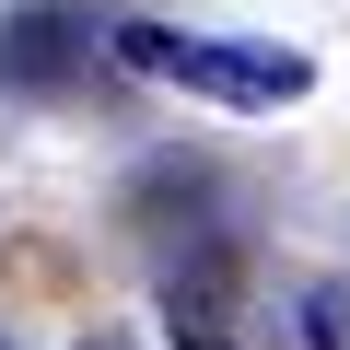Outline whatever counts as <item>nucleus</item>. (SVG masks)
Here are the masks:
<instances>
[{
    "label": "nucleus",
    "mask_w": 350,
    "mask_h": 350,
    "mask_svg": "<svg viewBox=\"0 0 350 350\" xmlns=\"http://www.w3.org/2000/svg\"><path fill=\"white\" fill-rule=\"evenodd\" d=\"M304 338L315 350H350V292H304Z\"/></svg>",
    "instance_id": "20e7f679"
},
{
    "label": "nucleus",
    "mask_w": 350,
    "mask_h": 350,
    "mask_svg": "<svg viewBox=\"0 0 350 350\" xmlns=\"http://www.w3.org/2000/svg\"><path fill=\"white\" fill-rule=\"evenodd\" d=\"M163 327H175V350H245V269H234V234L163 245Z\"/></svg>",
    "instance_id": "7ed1b4c3"
},
{
    "label": "nucleus",
    "mask_w": 350,
    "mask_h": 350,
    "mask_svg": "<svg viewBox=\"0 0 350 350\" xmlns=\"http://www.w3.org/2000/svg\"><path fill=\"white\" fill-rule=\"evenodd\" d=\"M0 350H12V338H0Z\"/></svg>",
    "instance_id": "39448f33"
},
{
    "label": "nucleus",
    "mask_w": 350,
    "mask_h": 350,
    "mask_svg": "<svg viewBox=\"0 0 350 350\" xmlns=\"http://www.w3.org/2000/svg\"><path fill=\"white\" fill-rule=\"evenodd\" d=\"M117 70L187 82V94H211V105H234V117L315 94V59H304V47H269V36H175V24H117Z\"/></svg>",
    "instance_id": "f257e3e1"
},
{
    "label": "nucleus",
    "mask_w": 350,
    "mask_h": 350,
    "mask_svg": "<svg viewBox=\"0 0 350 350\" xmlns=\"http://www.w3.org/2000/svg\"><path fill=\"white\" fill-rule=\"evenodd\" d=\"M117 59V24L105 12H70V0H24V12H0V94H82L94 70Z\"/></svg>",
    "instance_id": "f03ea898"
}]
</instances>
